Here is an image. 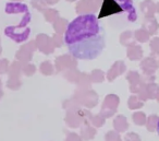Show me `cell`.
Returning <instances> with one entry per match:
<instances>
[{
  "instance_id": "cell-1",
  "label": "cell",
  "mask_w": 159,
  "mask_h": 141,
  "mask_svg": "<svg viewBox=\"0 0 159 141\" xmlns=\"http://www.w3.org/2000/svg\"><path fill=\"white\" fill-rule=\"evenodd\" d=\"M64 41L75 58L92 60L104 51L105 30L94 14L80 16L69 23Z\"/></svg>"
},
{
  "instance_id": "cell-2",
  "label": "cell",
  "mask_w": 159,
  "mask_h": 141,
  "mask_svg": "<svg viewBox=\"0 0 159 141\" xmlns=\"http://www.w3.org/2000/svg\"><path fill=\"white\" fill-rule=\"evenodd\" d=\"M117 16L124 18L129 22L136 20V10L132 0H104L102 8L98 16V20L105 17Z\"/></svg>"
}]
</instances>
